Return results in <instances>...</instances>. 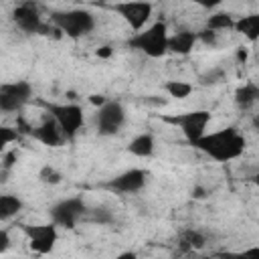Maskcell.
Listing matches in <instances>:
<instances>
[{"mask_svg":"<svg viewBox=\"0 0 259 259\" xmlns=\"http://www.w3.org/2000/svg\"><path fill=\"white\" fill-rule=\"evenodd\" d=\"M190 146H194L198 152H202L210 160L231 162V160H237L243 156L247 140L237 127H223V130H217L210 134H202Z\"/></svg>","mask_w":259,"mask_h":259,"instance_id":"6da1fadb","label":"cell"},{"mask_svg":"<svg viewBox=\"0 0 259 259\" xmlns=\"http://www.w3.org/2000/svg\"><path fill=\"white\" fill-rule=\"evenodd\" d=\"M127 47L144 53L150 59H162L168 55V26L164 20H158L150 26H144L134 36L127 38Z\"/></svg>","mask_w":259,"mask_h":259,"instance_id":"7a4b0ae2","label":"cell"},{"mask_svg":"<svg viewBox=\"0 0 259 259\" xmlns=\"http://www.w3.org/2000/svg\"><path fill=\"white\" fill-rule=\"evenodd\" d=\"M51 22L59 28L61 34L77 40L87 36L95 28V16L87 8H69V10H55L51 12Z\"/></svg>","mask_w":259,"mask_h":259,"instance_id":"3957f363","label":"cell"},{"mask_svg":"<svg viewBox=\"0 0 259 259\" xmlns=\"http://www.w3.org/2000/svg\"><path fill=\"white\" fill-rule=\"evenodd\" d=\"M40 105L47 109V113L57 121V125L63 132L65 142L75 140V136L81 132L85 123V113L83 107L77 103H53V101H40Z\"/></svg>","mask_w":259,"mask_h":259,"instance_id":"277c9868","label":"cell"},{"mask_svg":"<svg viewBox=\"0 0 259 259\" xmlns=\"http://www.w3.org/2000/svg\"><path fill=\"white\" fill-rule=\"evenodd\" d=\"M210 119H212V115L206 109H192V111H182V113H174V115L164 117V121L176 125L182 132V136L186 138L188 144L196 142L202 134H206Z\"/></svg>","mask_w":259,"mask_h":259,"instance_id":"5b68a950","label":"cell"},{"mask_svg":"<svg viewBox=\"0 0 259 259\" xmlns=\"http://www.w3.org/2000/svg\"><path fill=\"white\" fill-rule=\"evenodd\" d=\"M134 32L142 30L152 14H154V4L150 0H121V2H115L109 6Z\"/></svg>","mask_w":259,"mask_h":259,"instance_id":"8992f818","label":"cell"},{"mask_svg":"<svg viewBox=\"0 0 259 259\" xmlns=\"http://www.w3.org/2000/svg\"><path fill=\"white\" fill-rule=\"evenodd\" d=\"M125 123V107L117 99H105L95 111V130L99 136H115Z\"/></svg>","mask_w":259,"mask_h":259,"instance_id":"52a82bcc","label":"cell"},{"mask_svg":"<svg viewBox=\"0 0 259 259\" xmlns=\"http://www.w3.org/2000/svg\"><path fill=\"white\" fill-rule=\"evenodd\" d=\"M85 212H87V204L81 196L63 198V200L55 202L49 210L51 223H55L57 227H63V229H75L77 223L81 219H85Z\"/></svg>","mask_w":259,"mask_h":259,"instance_id":"ba28073f","label":"cell"},{"mask_svg":"<svg viewBox=\"0 0 259 259\" xmlns=\"http://www.w3.org/2000/svg\"><path fill=\"white\" fill-rule=\"evenodd\" d=\"M22 233L28 239V247L38 253L47 255L55 249L59 239V227L55 223H42V225H20Z\"/></svg>","mask_w":259,"mask_h":259,"instance_id":"9c48e42d","label":"cell"},{"mask_svg":"<svg viewBox=\"0 0 259 259\" xmlns=\"http://www.w3.org/2000/svg\"><path fill=\"white\" fill-rule=\"evenodd\" d=\"M32 99V85L28 81L0 83V111H20Z\"/></svg>","mask_w":259,"mask_h":259,"instance_id":"30bf717a","label":"cell"},{"mask_svg":"<svg viewBox=\"0 0 259 259\" xmlns=\"http://www.w3.org/2000/svg\"><path fill=\"white\" fill-rule=\"evenodd\" d=\"M12 22L26 34H49L53 28L49 24L42 22L40 12L34 4L30 2H22L18 6H14L12 10Z\"/></svg>","mask_w":259,"mask_h":259,"instance_id":"8fae6325","label":"cell"},{"mask_svg":"<svg viewBox=\"0 0 259 259\" xmlns=\"http://www.w3.org/2000/svg\"><path fill=\"white\" fill-rule=\"evenodd\" d=\"M146 182H148V172L144 168H127V170L115 174L105 184V188L119 192V194H136L146 186Z\"/></svg>","mask_w":259,"mask_h":259,"instance_id":"7c38bea8","label":"cell"},{"mask_svg":"<svg viewBox=\"0 0 259 259\" xmlns=\"http://www.w3.org/2000/svg\"><path fill=\"white\" fill-rule=\"evenodd\" d=\"M26 136H30L32 140H36L38 144H42V146H49V148H57V146H61L63 142H65V138H63V132H61V127L57 125V121L47 113V117L40 121V123H36V125H28L26 127V132H24Z\"/></svg>","mask_w":259,"mask_h":259,"instance_id":"4fadbf2b","label":"cell"},{"mask_svg":"<svg viewBox=\"0 0 259 259\" xmlns=\"http://www.w3.org/2000/svg\"><path fill=\"white\" fill-rule=\"evenodd\" d=\"M198 38L194 30H176L174 34H168V53H174L178 57H186L196 47Z\"/></svg>","mask_w":259,"mask_h":259,"instance_id":"5bb4252c","label":"cell"},{"mask_svg":"<svg viewBox=\"0 0 259 259\" xmlns=\"http://www.w3.org/2000/svg\"><path fill=\"white\" fill-rule=\"evenodd\" d=\"M154 150H156V140L152 134H146V132L134 136L127 144V152L136 158H150L154 154Z\"/></svg>","mask_w":259,"mask_h":259,"instance_id":"9a60e30c","label":"cell"},{"mask_svg":"<svg viewBox=\"0 0 259 259\" xmlns=\"http://www.w3.org/2000/svg\"><path fill=\"white\" fill-rule=\"evenodd\" d=\"M233 30L243 34L247 40L255 42L259 38V14H245V16H239L235 18V24H233Z\"/></svg>","mask_w":259,"mask_h":259,"instance_id":"2e32d148","label":"cell"},{"mask_svg":"<svg viewBox=\"0 0 259 259\" xmlns=\"http://www.w3.org/2000/svg\"><path fill=\"white\" fill-rule=\"evenodd\" d=\"M257 99H259V87H257L253 81H247V83L239 85L237 91H235V103H237V107L243 109V111L251 109V107L257 103Z\"/></svg>","mask_w":259,"mask_h":259,"instance_id":"e0dca14e","label":"cell"},{"mask_svg":"<svg viewBox=\"0 0 259 259\" xmlns=\"http://www.w3.org/2000/svg\"><path fill=\"white\" fill-rule=\"evenodd\" d=\"M24 202L18 194L12 192H2L0 194V221H10L22 210Z\"/></svg>","mask_w":259,"mask_h":259,"instance_id":"ac0fdd59","label":"cell"},{"mask_svg":"<svg viewBox=\"0 0 259 259\" xmlns=\"http://www.w3.org/2000/svg\"><path fill=\"white\" fill-rule=\"evenodd\" d=\"M233 24H235V16L231 12H212L208 18H206V28L214 30V32H221V30H233Z\"/></svg>","mask_w":259,"mask_h":259,"instance_id":"d6986e66","label":"cell"},{"mask_svg":"<svg viewBox=\"0 0 259 259\" xmlns=\"http://www.w3.org/2000/svg\"><path fill=\"white\" fill-rule=\"evenodd\" d=\"M164 91H166L170 97H174V99H186V97L194 91V87H192L188 81L170 79V81H166V83H164Z\"/></svg>","mask_w":259,"mask_h":259,"instance_id":"ffe728a7","label":"cell"},{"mask_svg":"<svg viewBox=\"0 0 259 259\" xmlns=\"http://www.w3.org/2000/svg\"><path fill=\"white\" fill-rule=\"evenodd\" d=\"M85 219L91 221V223H97V225H111L113 223V212L107 206H93V208L87 206Z\"/></svg>","mask_w":259,"mask_h":259,"instance_id":"44dd1931","label":"cell"},{"mask_svg":"<svg viewBox=\"0 0 259 259\" xmlns=\"http://www.w3.org/2000/svg\"><path fill=\"white\" fill-rule=\"evenodd\" d=\"M180 243L188 249H202L206 245V237H204V233H200L196 229H186L180 235Z\"/></svg>","mask_w":259,"mask_h":259,"instance_id":"7402d4cb","label":"cell"},{"mask_svg":"<svg viewBox=\"0 0 259 259\" xmlns=\"http://www.w3.org/2000/svg\"><path fill=\"white\" fill-rule=\"evenodd\" d=\"M22 134L16 130V127H10V125H0V154L10 146V144H16L20 142Z\"/></svg>","mask_w":259,"mask_h":259,"instance_id":"603a6c76","label":"cell"},{"mask_svg":"<svg viewBox=\"0 0 259 259\" xmlns=\"http://www.w3.org/2000/svg\"><path fill=\"white\" fill-rule=\"evenodd\" d=\"M38 180H40L42 184H59V182L63 180V174H61L55 166L47 164V166H42V168L38 170Z\"/></svg>","mask_w":259,"mask_h":259,"instance_id":"cb8c5ba5","label":"cell"},{"mask_svg":"<svg viewBox=\"0 0 259 259\" xmlns=\"http://www.w3.org/2000/svg\"><path fill=\"white\" fill-rule=\"evenodd\" d=\"M223 79H225V69H221V67L210 69V71H206L198 77L200 85H214V83H221Z\"/></svg>","mask_w":259,"mask_h":259,"instance_id":"d4e9b609","label":"cell"},{"mask_svg":"<svg viewBox=\"0 0 259 259\" xmlns=\"http://www.w3.org/2000/svg\"><path fill=\"white\" fill-rule=\"evenodd\" d=\"M196 38H198V42H202V45H206V47H217V42H219V32H214V30H210V28H202V30H196Z\"/></svg>","mask_w":259,"mask_h":259,"instance_id":"484cf974","label":"cell"},{"mask_svg":"<svg viewBox=\"0 0 259 259\" xmlns=\"http://www.w3.org/2000/svg\"><path fill=\"white\" fill-rule=\"evenodd\" d=\"M18 160V150H4L2 152V164H0V170H6V172H12L14 164Z\"/></svg>","mask_w":259,"mask_h":259,"instance_id":"4316f807","label":"cell"},{"mask_svg":"<svg viewBox=\"0 0 259 259\" xmlns=\"http://www.w3.org/2000/svg\"><path fill=\"white\" fill-rule=\"evenodd\" d=\"M190 2H194L196 6H200L204 10H214V8H219L223 4V0H190Z\"/></svg>","mask_w":259,"mask_h":259,"instance_id":"83f0119b","label":"cell"},{"mask_svg":"<svg viewBox=\"0 0 259 259\" xmlns=\"http://www.w3.org/2000/svg\"><path fill=\"white\" fill-rule=\"evenodd\" d=\"M10 243H12L10 241V233L6 229H0V255L10 249Z\"/></svg>","mask_w":259,"mask_h":259,"instance_id":"f1b7e54d","label":"cell"},{"mask_svg":"<svg viewBox=\"0 0 259 259\" xmlns=\"http://www.w3.org/2000/svg\"><path fill=\"white\" fill-rule=\"evenodd\" d=\"M95 55H97V57H99V59H109V57H111V55H113V49H111V47H107V45H105V47H99V49H97V51H95Z\"/></svg>","mask_w":259,"mask_h":259,"instance_id":"f546056e","label":"cell"},{"mask_svg":"<svg viewBox=\"0 0 259 259\" xmlns=\"http://www.w3.org/2000/svg\"><path fill=\"white\" fill-rule=\"evenodd\" d=\"M247 55H249V51H247L245 47H239L237 53H235V57H237L239 63H245V61H247Z\"/></svg>","mask_w":259,"mask_h":259,"instance_id":"4dcf8cb0","label":"cell"},{"mask_svg":"<svg viewBox=\"0 0 259 259\" xmlns=\"http://www.w3.org/2000/svg\"><path fill=\"white\" fill-rule=\"evenodd\" d=\"M192 196H194V198H204V196H206V188L194 186V188H192Z\"/></svg>","mask_w":259,"mask_h":259,"instance_id":"1f68e13d","label":"cell"},{"mask_svg":"<svg viewBox=\"0 0 259 259\" xmlns=\"http://www.w3.org/2000/svg\"><path fill=\"white\" fill-rule=\"evenodd\" d=\"M89 101H91L93 105H97V107H99L101 103H105V97H103V95H89Z\"/></svg>","mask_w":259,"mask_h":259,"instance_id":"d6a6232c","label":"cell"},{"mask_svg":"<svg viewBox=\"0 0 259 259\" xmlns=\"http://www.w3.org/2000/svg\"><path fill=\"white\" fill-rule=\"evenodd\" d=\"M99 2H105V0H99Z\"/></svg>","mask_w":259,"mask_h":259,"instance_id":"836d02e7","label":"cell"}]
</instances>
